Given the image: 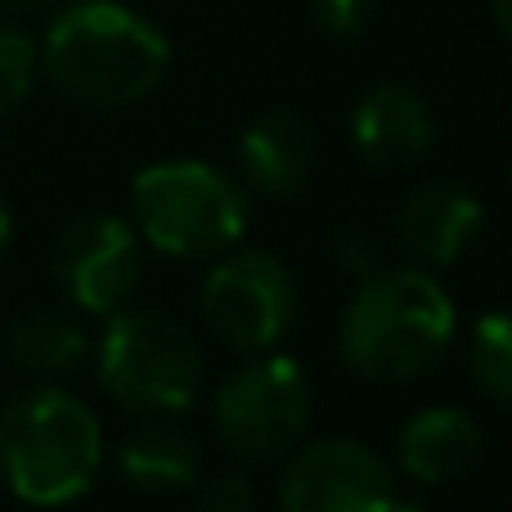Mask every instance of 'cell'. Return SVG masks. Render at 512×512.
I'll list each match as a JSON object with an SVG mask.
<instances>
[{"mask_svg":"<svg viewBox=\"0 0 512 512\" xmlns=\"http://www.w3.org/2000/svg\"><path fill=\"white\" fill-rule=\"evenodd\" d=\"M459 333V310L436 270L391 265L355 279L337 324V360L351 378L405 387L441 369Z\"/></svg>","mask_w":512,"mask_h":512,"instance_id":"obj_1","label":"cell"},{"mask_svg":"<svg viewBox=\"0 0 512 512\" xmlns=\"http://www.w3.org/2000/svg\"><path fill=\"white\" fill-rule=\"evenodd\" d=\"M36 50L45 81L81 108H131L171 68V36L122 0H72L54 9Z\"/></svg>","mask_w":512,"mask_h":512,"instance_id":"obj_2","label":"cell"},{"mask_svg":"<svg viewBox=\"0 0 512 512\" xmlns=\"http://www.w3.org/2000/svg\"><path fill=\"white\" fill-rule=\"evenodd\" d=\"M104 468V423L81 396L41 382L0 409V481L18 504L63 508Z\"/></svg>","mask_w":512,"mask_h":512,"instance_id":"obj_3","label":"cell"},{"mask_svg":"<svg viewBox=\"0 0 512 512\" xmlns=\"http://www.w3.org/2000/svg\"><path fill=\"white\" fill-rule=\"evenodd\" d=\"M126 207L144 248L176 261H212L239 248L252 225V194L243 180L203 158H171L135 171Z\"/></svg>","mask_w":512,"mask_h":512,"instance_id":"obj_4","label":"cell"},{"mask_svg":"<svg viewBox=\"0 0 512 512\" xmlns=\"http://www.w3.org/2000/svg\"><path fill=\"white\" fill-rule=\"evenodd\" d=\"M99 387L131 414H189L203 391V351L180 319L122 306L104 315L95 346Z\"/></svg>","mask_w":512,"mask_h":512,"instance_id":"obj_5","label":"cell"},{"mask_svg":"<svg viewBox=\"0 0 512 512\" xmlns=\"http://www.w3.org/2000/svg\"><path fill=\"white\" fill-rule=\"evenodd\" d=\"M315 387L297 355L256 351L216 387L212 427L243 463H279L306 441Z\"/></svg>","mask_w":512,"mask_h":512,"instance_id":"obj_6","label":"cell"},{"mask_svg":"<svg viewBox=\"0 0 512 512\" xmlns=\"http://www.w3.org/2000/svg\"><path fill=\"white\" fill-rule=\"evenodd\" d=\"M203 324L221 346L239 355L274 351L297 319V279L274 252H221L207 270L203 292Z\"/></svg>","mask_w":512,"mask_h":512,"instance_id":"obj_7","label":"cell"},{"mask_svg":"<svg viewBox=\"0 0 512 512\" xmlns=\"http://www.w3.org/2000/svg\"><path fill=\"white\" fill-rule=\"evenodd\" d=\"M144 239L126 216L81 212L54 239V279L81 315H113L131 306L144 283Z\"/></svg>","mask_w":512,"mask_h":512,"instance_id":"obj_8","label":"cell"},{"mask_svg":"<svg viewBox=\"0 0 512 512\" xmlns=\"http://www.w3.org/2000/svg\"><path fill=\"white\" fill-rule=\"evenodd\" d=\"M283 512H396L418 508L396 490V472L351 436L297 445L279 477Z\"/></svg>","mask_w":512,"mask_h":512,"instance_id":"obj_9","label":"cell"},{"mask_svg":"<svg viewBox=\"0 0 512 512\" xmlns=\"http://www.w3.org/2000/svg\"><path fill=\"white\" fill-rule=\"evenodd\" d=\"M486 203L459 180H427L396 207V243L414 265L450 270L477 248Z\"/></svg>","mask_w":512,"mask_h":512,"instance_id":"obj_10","label":"cell"},{"mask_svg":"<svg viewBox=\"0 0 512 512\" xmlns=\"http://www.w3.org/2000/svg\"><path fill=\"white\" fill-rule=\"evenodd\" d=\"M436 135L441 131H436L432 104L400 81H382V86L364 90L351 108V149L369 167H418L436 149Z\"/></svg>","mask_w":512,"mask_h":512,"instance_id":"obj_11","label":"cell"},{"mask_svg":"<svg viewBox=\"0 0 512 512\" xmlns=\"http://www.w3.org/2000/svg\"><path fill=\"white\" fill-rule=\"evenodd\" d=\"M315 171V131L297 108H265L239 135V180L248 194L297 198Z\"/></svg>","mask_w":512,"mask_h":512,"instance_id":"obj_12","label":"cell"},{"mask_svg":"<svg viewBox=\"0 0 512 512\" xmlns=\"http://www.w3.org/2000/svg\"><path fill=\"white\" fill-rule=\"evenodd\" d=\"M481 445H486V432L477 414L459 405H432L405 418L396 436V463L418 490H441L481 459Z\"/></svg>","mask_w":512,"mask_h":512,"instance_id":"obj_13","label":"cell"},{"mask_svg":"<svg viewBox=\"0 0 512 512\" xmlns=\"http://www.w3.org/2000/svg\"><path fill=\"white\" fill-rule=\"evenodd\" d=\"M117 477L140 495H185L203 477V450L171 414H149L117 450Z\"/></svg>","mask_w":512,"mask_h":512,"instance_id":"obj_14","label":"cell"},{"mask_svg":"<svg viewBox=\"0 0 512 512\" xmlns=\"http://www.w3.org/2000/svg\"><path fill=\"white\" fill-rule=\"evenodd\" d=\"M90 355V337L72 310L36 306L9 324V360L41 382H59Z\"/></svg>","mask_w":512,"mask_h":512,"instance_id":"obj_15","label":"cell"},{"mask_svg":"<svg viewBox=\"0 0 512 512\" xmlns=\"http://www.w3.org/2000/svg\"><path fill=\"white\" fill-rule=\"evenodd\" d=\"M468 373L495 409L512 400V324L504 310H486L468 333Z\"/></svg>","mask_w":512,"mask_h":512,"instance_id":"obj_16","label":"cell"},{"mask_svg":"<svg viewBox=\"0 0 512 512\" xmlns=\"http://www.w3.org/2000/svg\"><path fill=\"white\" fill-rule=\"evenodd\" d=\"M41 81V50L23 27L0 23V117H9Z\"/></svg>","mask_w":512,"mask_h":512,"instance_id":"obj_17","label":"cell"},{"mask_svg":"<svg viewBox=\"0 0 512 512\" xmlns=\"http://www.w3.org/2000/svg\"><path fill=\"white\" fill-rule=\"evenodd\" d=\"M310 23L319 27L333 41H355L373 27V14H378V0H306Z\"/></svg>","mask_w":512,"mask_h":512,"instance_id":"obj_18","label":"cell"},{"mask_svg":"<svg viewBox=\"0 0 512 512\" xmlns=\"http://www.w3.org/2000/svg\"><path fill=\"white\" fill-rule=\"evenodd\" d=\"M194 490H198V504L212 512H252L256 508V486L243 472H221V477H212L207 486H194Z\"/></svg>","mask_w":512,"mask_h":512,"instance_id":"obj_19","label":"cell"},{"mask_svg":"<svg viewBox=\"0 0 512 512\" xmlns=\"http://www.w3.org/2000/svg\"><path fill=\"white\" fill-rule=\"evenodd\" d=\"M333 256L351 279H364V274L378 270V243H373V234L355 230V225H346V230L333 234Z\"/></svg>","mask_w":512,"mask_h":512,"instance_id":"obj_20","label":"cell"},{"mask_svg":"<svg viewBox=\"0 0 512 512\" xmlns=\"http://www.w3.org/2000/svg\"><path fill=\"white\" fill-rule=\"evenodd\" d=\"M59 0H0V14H41V9H54Z\"/></svg>","mask_w":512,"mask_h":512,"instance_id":"obj_21","label":"cell"},{"mask_svg":"<svg viewBox=\"0 0 512 512\" xmlns=\"http://www.w3.org/2000/svg\"><path fill=\"white\" fill-rule=\"evenodd\" d=\"M9 243H14V212H9V203L0 198V261H5Z\"/></svg>","mask_w":512,"mask_h":512,"instance_id":"obj_22","label":"cell"},{"mask_svg":"<svg viewBox=\"0 0 512 512\" xmlns=\"http://www.w3.org/2000/svg\"><path fill=\"white\" fill-rule=\"evenodd\" d=\"M490 18H495L499 32H508L512 27V0H490Z\"/></svg>","mask_w":512,"mask_h":512,"instance_id":"obj_23","label":"cell"}]
</instances>
